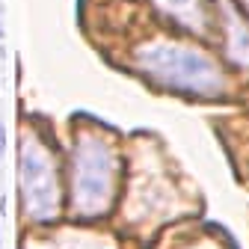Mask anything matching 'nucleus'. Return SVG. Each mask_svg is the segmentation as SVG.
<instances>
[{
    "instance_id": "nucleus-1",
    "label": "nucleus",
    "mask_w": 249,
    "mask_h": 249,
    "mask_svg": "<svg viewBox=\"0 0 249 249\" xmlns=\"http://www.w3.org/2000/svg\"><path fill=\"white\" fill-rule=\"evenodd\" d=\"M137 66L158 83L187 92V95H220L226 77L220 66L202 51L175 45V42H151L137 51Z\"/></svg>"
},
{
    "instance_id": "nucleus-2",
    "label": "nucleus",
    "mask_w": 249,
    "mask_h": 249,
    "mask_svg": "<svg viewBox=\"0 0 249 249\" xmlns=\"http://www.w3.org/2000/svg\"><path fill=\"white\" fill-rule=\"evenodd\" d=\"M116 196V154L101 140L83 134L71 158V208L77 216H104Z\"/></svg>"
},
{
    "instance_id": "nucleus-3",
    "label": "nucleus",
    "mask_w": 249,
    "mask_h": 249,
    "mask_svg": "<svg viewBox=\"0 0 249 249\" xmlns=\"http://www.w3.org/2000/svg\"><path fill=\"white\" fill-rule=\"evenodd\" d=\"M21 202L30 220H53L59 213V178L53 158L42 142L27 140L21 145Z\"/></svg>"
},
{
    "instance_id": "nucleus-4",
    "label": "nucleus",
    "mask_w": 249,
    "mask_h": 249,
    "mask_svg": "<svg viewBox=\"0 0 249 249\" xmlns=\"http://www.w3.org/2000/svg\"><path fill=\"white\" fill-rule=\"evenodd\" d=\"M220 9H223V27H226V53L231 59V66L249 71V27L231 9L229 0H220Z\"/></svg>"
},
{
    "instance_id": "nucleus-5",
    "label": "nucleus",
    "mask_w": 249,
    "mask_h": 249,
    "mask_svg": "<svg viewBox=\"0 0 249 249\" xmlns=\"http://www.w3.org/2000/svg\"><path fill=\"white\" fill-rule=\"evenodd\" d=\"M166 15H172L175 21H181L184 27L202 33L205 30V9H202V0H154Z\"/></svg>"
},
{
    "instance_id": "nucleus-6",
    "label": "nucleus",
    "mask_w": 249,
    "mask_h": 249,
    "mask_svg": "<svg viewBox=\"0 0 249 249\" xmlns=\"http://www.w3.org/2000/svg\"><path fill=\"white\" fill-rule=\"evenodd\" d=\"M3 151H6V128H3V122H0V158H3Z\"/></svg>"
},
{
    "instance_id": "nucleus-7",
    "label": "nucleus",
    "mask_w": 249,
    "mask_h": 249,
    "mask_svg": "<svg viewBox=\"0 0 249 249\" xmlns=\"http://www.w3.org/2000/svg\"><path fill=\"white\" fill-rule=\"evenodd\" d=\"M0 39H3V27H0Z\"/></svg>"
},
{
    "instance_id": "nucleus-8",
    "label": "nucleus",
    "mask_w": 249,
    "mask_h": 249,
    "mask_svg": "<svg viewBox=\"0 0 249 249\" xmlns=\"http://www.w3.org/2000/svg\"><path fill=\"white\" fill-rule=\"evenodd\" d=\"M243 3H246V9H249V0H243Z\"/></svg>"
}]
</instances>
